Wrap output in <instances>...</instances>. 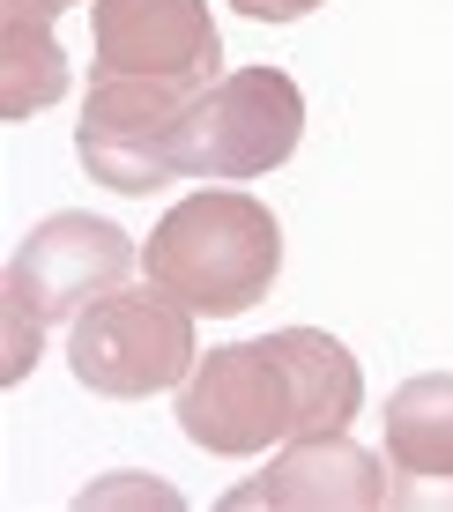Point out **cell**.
<instances>
[{
    "label": "cell",
    "mask_w": 453,
    "mask_h": 512,
    "mask_svg": "<svg viewBox=\"0 0 453 512\" xmlns=\"http://www.w3.org/2000/svg\"><path fill=\"white\" fill-rule=\"evenodd\" d=\"M201 90L142 75H90V104L75 119V156L112 193H149L171 179V134L194 112Z\"/></svg>",
    "instance_id": "obj_6"
},
{
    "label": "cell",
    "mask_w": 453,
    "mask_h": 512,
    "mask_svg": "<svg viewBox=\"0 0 453 512\" xmlns=\"http://www.w3.org/2000/svg\"><path fill=\"white\" fill-rule=\"evenodd\" d=\"M142 268L156 290H171L186 312H208V320H238L283 275V223L238 186L194 193L179 201L142 245Z\"/></svg>",
    "instance_id": "obj_2"
},
{
    "label": "cell",
    "mask_w": 453,
    "mask_h": 512,
    "mask_svg": "<svg viewBox=\"0 0 453 512\" xmlns=\"http://www.w3.org/2000/svg\"><path fill=\"white\" fill-rule=\"evenodd\" d=\"M67 364L104 401H142L164 386H186L194 372V312L171 290H104L75 327H67Z\"/></svg>",
    "instance_id": "obj_5"
},
{
    "label": "cell",
    "mask_w": 453,
    "mask_h": 512,
    "mask_svg": "<svg viewBox=\"0 0 453 512\" xmlns=\"http://www.w3.org/2000/svg\"><path fill=\"white\" fill-rule=\"evenodd\" d=\"M231 512H253V505H290V512H372L387 505V461L379 453L350 446V431H327V438H290V453L275 461L268 475L238 483Z\"/></svg>",
    "instance_id": "obj_9"
},
{
    "label": "cell",
    "mask_w": 453,
    "mask_h": 512,
    "mask_svg": "<svg viewBox=\"0 0 453 512\" xmlns=\"http://www.w3.org/2000/svg\"><path fill=\"white\" fill-rule=\"evenodd\" d=\"M246 23H298V15H312V8H327V0H231Z\"/></svg>",
    "instance_id": "obj_11"
},
{
    "label": "cell",
    "mask_w": 453,
    "mask_h": 512,
    "mask_svg": "<svg viewBox=\"0 0 453 512\" xmlns=\"http://www.w3.org/2000/svg\"><path fill=\"white\" fill-rule=\"evenodd\" d=\"M52 8H75V0H52Z\"/></svg>",
    "instance_id": "obj_12"
},
{
    "label": "cell",
    "mask_w": 453,
    "mask_h": 512,
    "mask_svg": "<svg viewBox=\"0 0 453 512\" xmlns=\"http://www.w3.org/2000/svg\"><path fill=\"white\" fill-rule=\"evenodd\" d=\"M52 0H0V119H30L67 97V52L52 45Z\"/></svg>",
    "instance_id": "obj_10"
},
{
    "label": "cell",
    "mask_w": 453,
    "mask_h": 512,
    "mask_svg": "<svg viewBox=\"0 0 453 512\" xmlns=\"http://www.w3.org/2000/svg\"><path fill=\"white\" fill-rule=\"evenodd\" d=\"M127 268H134V238L112 231L104 216H82V208L45 216L8 260V364H0V379L15 386L38 364V334L52 320L75 327L104 290L127 282Z\"/></svg>",
    "instance_id": "obj_3"
},
{
    "label": "cell",
    "mask_w": 453,
    "mask_h": 512,
    "mask_svg": "<svg viewBox=\"0 0 453 512\" xmlns=\"http://www.w3.org/2000/svg\"><path fill=\"white\" fill-rule=\"evenodd\" d=\"M305 141V90L283 67H238L208 82L171 134V179H260Z\"/></svg>",
    "instance_id": "obj_4"
},
{
    "label": "cell",
    "mask_w": 453,
    "mask_h": 512,
    "mask_svg": "<svg viewBox=\"0 0 453 512\" xmlns=\"http://www.w3.org/2000/svg\"><path fill=\"white\" fill-rule=\"evenodd\" d=\"M387 505L453 512V372H424L387 394Z\"/></svg>",
    "instance_id": "obj_8"
},
{
    "label": "cell",
    "mask_w": 453,
    "mask_h": 512,
    "mask_svg": "<svg viewBox=\"0 0 453 512\" xmlns=\"http://www.w3.org/2000/svg\"><path fill=\"white\" fill-rule=\"evenodd\" d=\"M357 409H364V372L320 327H283L268 342L208 349L179 386V431L223 461H253L290 438L350 431Z\"/></svg>",
    "instance_id": "obj_1"
},
{
    "label": "cell",
    "mask_w": 453,
    "mask_h": 512,
    "mask_svg": "<svg viewBox=\"0 0 453 512\" xmlns=\"http://www.w3.org/2000/svg\"><path fill=\"white\" fill-rule=\"evenodd\" d=\"M97 67L90 75H142V82H179V90H208L223 82V38L208 0H97Z\"/></svg>",
    "instance_id": "obj_7"
}]
</instances>
